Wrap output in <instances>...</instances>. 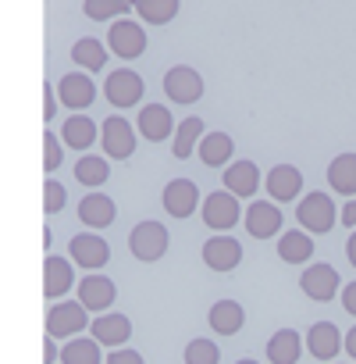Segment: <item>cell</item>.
<instances>
[{
  "mask_svg": "<svg viewBox=\"0 0 356 364\" xmlns=\"http://www.w3.org/2000/svg\"><path fill=\"white\" fill-rule=\"evenodd\" d=\"M65 364H100V343L96 339H68V346L61 350Z\"/></svg>",
  "mask_w": 356,
  "mask_h": 364,
  "instance_id": "obj_34",
  "label": "cell"
},
{
  "mask_svg": "<svg viewBox=\"0 0 356 364\" xmlns=\"http://www.w3.org/2000/svg\"><path fill=\"white\" fill-rule=\"evenodd\" d=\"M239 364H257V360H239Z\"/></svg>",
  "mask_w": 356,
  "mask_h": 364,
  "instance_id": "obj_45",
  "label": "cell"
},
{
  "mask_svg": "<svg viewBox=\"0 0 356 364\" xmlns=\"http://www.w3.org/2000/svg\"><path fill=\"white\" fill-rule=\"evenodd\" d=\"M82 11L93 22H111V18H118L125 11H135V0H86Z\"/></svg>",
  "mask_w": 356,
  "mask_h": 364,
  "instance_id": "obj_33",
  "label": "cell"
},
{
  "mask_svg": "<svg viewBox=\"0 0 356 364\" xmlns=\"http://www.w3.org/2000/svg\"><path fill=\"white\" fill-rule=\"evenodd\" d=\"M139 132H143V139H150V143H160V139H167L178 125L171 122V111L167 107H160V104H146L143 111H139Z\"/></svg>",
  "mask_w": 356,
  "mask_h": 364,
  "instance_id": "obj_18",
  "label": "cell"
},
{
  "mask_svg": "<svg viewBox=\"0 0 356 364\" xmlns=\"http://www.w3.org/2000/svg\"><path fill=\"white\" fill-rule=\"evenodd\" d=\"M299 286H303V293H306L310 300H331L342 282H338V272H335L331 264H310V268L299 275Z\"/></svg>",
  "mask_w": 356,
  "mask_h": 364,
  "instance_id": "obj_17",
  "label": "cell"
},
{
  "mask_svg": "<svg viewBox=\"0 0 356 364\" xmlns=\"http://www.w3.org/2000/svg\"><path fill=\"white\" fill-rule=\"evenodd\" d=\"M328 182L342 197H356V154H338L328 164Z\"/></svg>",
  "mask_w": 356,
  "mask_h": 364,
  "instance_id": "obj_27",
  "label": "cell"
},
{
  "mask_svg": "<svg viewBox=\"0 0 356 364\" xmlns=\"http://www.w3.org/2000/svg\"><path fill=\"white\" fill-rule=\"evenodd\" d=\"M345 336H338V328L331 325V321H313L310 325V332H306V350H310V357H317V360H331V357H338L345 346Z\"/></svg>",
  "mask_w": 356,
  "mask_h": 364,
  "instance_id": "obj_15",
  "label": "cell"
},
{
  "mask_svg": "<svg viewBox=\"0 0 356 364\" xmlns=\"http://www.w3.org/2000/svg\"><path fill=\"white\" fill-rule=\"evenodd\" d=\"M104 364H146V360H143V353H135V350L114 346V353H107V357H104Z\"/></svg>",
  "mask_w": 356,
  "mask_h": 364,
  "instance_id": "obj_38",
  "label": "cell"
},
{
  "mask_svg": "<svg viewBox=\"0 0 356 364\" xmlns=\"http://www.w3.org/2000/svg\"><path fill=\"white\" fill-rule=\"evenodd\" d=\"M93 321H89V311L75 300H61V304H54L50 311H47V336H54V339H75L82 328H89Z\"/></svg>",
  "mask_w": 356,
  "mask_h": 364,
  "instance_id": "obj_2",
  "label": "cell"
},
{
  "mask_svg": "<svg viewBox=\"0 0 356 364\" xmlns=\"http://www.w3.org/2000/svg\"><path fill=\"white\" fill-rule=\"evenodd\" d=\"M57 97L65 107L72 111H86L93 100H96V86L89 79V72H68L61 82H57Z\"/></svg>",
  "mask_w": 356,
  "mask_h": 364,
  "instance_id": "obj_11",
  "label": "cell"
},
{
  "mask_svg": "<svg viewBox=\"0 0 356 364\" xmlns=\"http://www.w3.org/2000/svg\"><path fill=\"white\" fill-rule=\"evenodd\" d=\"M296 218H299V229H306L310 236H324V232L335 229V222H338V208L331 204L328 193H306V197L299 200Z\"/></svg>",
  "mask_w": 356,
  "mask_h": 364,
  "instance_id": "obj_1",
  "label": "cell"
},
{
  "mask_svg": "<svg viewBox=\"0 0 356 364\" xmlns=\"http://www.w3.org/2000/svg\"><path fill=\"white\" fill-rule=\"evenodd\" d=\"M207 321H211V328H214L218 336H235V332L243 328V321H246V311H243V304H235V300H218V304L211 307Z\"/></svg>",
  "mask_w": 356,
  "mask_h": 364,
  "instance_id": "obj_25",
  "label": "cell"
},
{
  "mask_svg": "<svg viewBox=\"0 0 356 364\" xmlns=\"http://www.w3.org/2000/svg\"><path fill=\"white\" fill-rule=\"evenodd\" d=\"M57 100H61V97H57V90H54L50 82H43V118H47V122L54 118V111H57Z\"/></svg>",
  "mask_w": 356,
  "mask_h": 364,
  "instance_id": "obj_39",
  "label": "cell"
},
{
  "mask_svg": "<svg viewBox=\"0 0 356 364\" xmlns=\"http://www.w3.org/2000/svg\"><path fill=\"white\" fill-rule=\"evenodd\" d=\"M196 154H200V161H204L207 168H228V161H232V154H235V143H232L228 132H207Z\"/></svg>",
  "mask_w": 356,
  "mask_h": 364,
  "instance_id": "obj_23",
  "label": "cell"
},
{
  "mask_svg": "<svg viewBox=\"0 0 356 364\" xmlns=\"http://www.w3.org/2000/svg\"><path fill=\"white\" fill-rule=\"evenodd\" d=\"M72 282H75V268H72V261L50 254V257L43 261V293H47L50 300H57V296H65V293L72 289Z\"/></svg>",
  "mask_w": 356,
  "mask_h": 364,
  "instance_id": "obj_19",
  "label": "cell"
},
{
  "mask_svg": "<svg viewBox=\"0 0 356 364\" xmlns=\"http://www.w3.org/2000/svg\"><path fill=\"white\" fill-rule=\"evenodd\" d=\"M65 200H68V193H65V186H61V182H47V186H43V211L47 215H57L61 208H65Z\"/></svg>",
  "mask_w": 356,
  "mask_h": 364,
  "instance_id": "obj_37",
  "label": "cell"
},
{
  "mask_svg": "<svg viewBox=\"0 0 356 364\" xmlns=\"http://www.w3.org/2000/svg\"><path fill=\"white\" fill-rule=\"evenodd\" d=\"M338 222H342V225H349V229H356V197H349V204L342 208Z\"/></svg>",
  "mask_w": 356,
  "mask_h": 364,
  "instance_id": "obj_40",
  "label": "cell"
},
{
  "mask_svg": "<svg viewBox=\"0 0 356 364\" xmlns=\"http://www.w3.org/2000/svg\"><path fill=\"white\" fill-rule=\"evenodd\" d=\"M218 360H221V350L211 339H193L186 346V364H218Z\"/></svg>",
  "mask_w": 356,
  "mask_h": 364,
  "instance_id": "obj_35",
  "label": "cell"
},
{
  "mask_svg": "<svg viewBox=\"0 0 356 364\" xmlns=\"http://www.w3.org/2000/svg\"><path fill=\"white\" fill-rule=\"evenodd\" d=\"M243 261V243L232 240V236H214L204 243V264L214 268V272H232L239 268Z\"/></svg>",
  "mask_w": 356,
  "mask_h": 364,
  "instance_id": "obj_14",
  "label": "cell"
},
{
  "mask_svg": "<svg viewBox=\"0 0 356 364\" xmlns=\"http://www.w3.org/2000/svg\"><path fill=\"white\" fill-rule=\"evenodd\" d=\"M204 222H207V229H214V232L232 229V225L239 222V197L228 193V190L211 193V197L204 200Z\"/></svg>",
  "mask_w": 356,
  "mask_h": 364,
  "instance_id": "obj_9",
  "label": "cell"
},
{
  "mask_svg": "<svg viewBox=\"0 0 356 364\" xmlns=\"http://www.w3.org/2000/svg\"><path fill=\"white\" fill-rule=\"evenodd\" d=\"M118 300V289H114V282L107 279V275H86L82 282H79V304L86 307V311H96V314H104L111 304Z\"/></svg>",
  "mask_w": 356,
  "mask_h": 364,
  "instance_id": "obj_13",
  "label": "cell"
},
{
  "mask_svg": "<svg viewBox=\"0 0 356 364\" xmlns=\"http://www.w3.org/2000/svg\"><path fill=\"white\" fill-rule=\"evenodd\" d=\"M107 43H111V50H114L118 58L132 61V58H139V54L146 50V33H143V26H135V22H128V18H118V22L111 26V33H107Z\"/></svg>",
  "mask_w": 356,
  "mask_h": 364,
  "instance_id": "obj_8",
  "label": "cell"
},
{
  "mask_svg": "<svg viewBox=\"0 0 356 364\" xmlns=\"http://www.w3.org/2000/svg\"><path fill=\"white\" fill-rule=\"evenodd\" d=\"M278 257L285 264H306L313 257V240L306 229H292V232H282L278 240Z\"/></svg>",
  "mask_w": 356,
  "mask_h": 364,
  "instance_id": "obj_24",
  "label": "cell"
},
{
  "mask_svg": "<svg viewBox=\"0 0 356 364\" xmlns=\"http://www.w3.org/2000/svg\"><path fill=\"white\" fill-rule=\"evenodd\" d=\"M342 346H345V353H349V357L356 360V325L349 328V336H345V343H342Z\"/></svg>",
  "mask_w": 356,
  "mask_h": 364,
  "instance_id": "obj_43",
  "label": "cell"
},
{
  "mask_svg": "<svg viewBox=\"0 0 356 364\" xmlns=\"http://www.w3.org/2000/svg\"><path fill=\"white\" fill-rule=\"evenodd\" d=\"M100 143H104V154L114 157V161H128L135 154V129L125 122V118H107L104 129H100Z\"/></svg>",
  "mask_w": 356,
  "mask_h": 364,
  "instance_id": "obj_5",
  "label": "cell"
},
{
  "mask_svg": "<svg viewBox=\"0 0 356 364\" xmlns=\"http://www.w3.org/2000/svg\"><path fill=\"white\" fill-rule=\"evenodd\" d=\"M135 15L146 26H167L178 15V0H135Z\"/></svg>",
  "mask_w": 356,
  "mask_h": 364,
  "instance_id": "obj_31",
  "label": "cell"
},
{
  "mask_svg": "<svg viewBox=\"0 0 356 364\" xmlns=\"http://www.w3.org/2000/svg\"><path fill=\"white\" fill-rule=\"evenodd\" d=\"M104 97H107L114 107H135V104L143 100V79H139L135 72H128V68H118V72L107 75Z\"/></svg>",
  "mask_w": 356,
  "mask_h": 364,
  "instance_id": "obj_6",
  "label": "cell"
},
{
  "mask_svg": "<svg viewBox=\"0 0 356 364\" xmlns=\"http://www.w3.org/2000/svg\"><path fill=\"white\" fill-rule=\"evenodd\" d=\"M164 93L174 104H196L204 97V75L196 68H189V65H174L164 75Z\"/></svg>",
  "mask_w": 356,
  "mask_h": 364,
  "instance_id": "obj_4",
  "label": "cell"
},
{
  "mask_svg": "<svg viewBox=\"0 0 356 364\" xmlns=\"http://www.w3.org/2000/svg\"><path fill=\"white\" fill-rule=\"evenodd\" d=\"M128 250H132V257L143 261V264L160 261V257L167 254V229H164L160 222H139V225L132 229V236H128Z\"/></svg>",
  "mask_w": 356,
  "mask_h": 364,
  "instance_id": "obj_3",
  "label": "cell"
},
{
  "mask_svg": "<svg viewBox=\"0 0 356 364\" xmlns=\"http://www.w3.org/2000/svg\"><path fill=\"white\" fill-rule=\"evenodd\" d=\"M72 61H75L79 68H86V72H100V68L107 65V47H104L100 40H93V36H82V40L72 47Z\"/></svg>",
  "mask_w": 356,
  "mask_h": 364,
  "instance_id": "obj_30",
  "label": "cell"
},
{
  "mask_svg": "<svg viewBox=\"0 0 356 364\" xmlns=\"http://www.w3.org/2000/svg\"><path fill=\"white\" fill-rule=\"evenodd\" d=\"M342 307H345V311L356 318V282H349V286L342 289Z\"/></svg>",
  "mask_w": 356,
  "mask_h": 364,
  "instance_id": "obj_41",
  "label": "cell"
},
{
  "mask_svg": "<svg viewBox=\"0 0 356 364\" xmlns=\"http://www.w3.org/2000/svg\"><path fill=\"white\" fill-rule=\"evenodd\" d=\"M299 350H303V339H299L296 328H278L267 339V360L271 364H296L299 360Z\"/></svg>",
  "mask_w": 356,
  "mask_h": 364,
  "instance_id": "obj_26",
  "label": "cell"
},
{
  "mask_svg": "<svg viewBox=\"0 0 356 364\" xmlns=\"http://www.w3.org/2000/svg\"><path fill=\"white\" fill-rule=\"evenodd\" d=\"M68 254H72V261H75L79 268L96 272V268H104V264H107L111 247H107V240H100V236H93V232H82V236H72Z\"/></svg>",
  "mask_w": 356,
  "mask_h": 364,
  "instance_id": "obj_12",
  "label": "cell"
},
{
  "mask_svg": "<svg viewBox=\"0 0 356 364\" xmlns=\"http://www.w3.org/2000/svg\"><path fill=\"white\" fill-rule=\"evenodd\" d=\"M107 175H111V168H107V161L104 157H96V154H82L79 161H75V178L82 182V186H100V182H107Z\"/></svg>",
  "mask_w": 356,
  "mask_h": 364,
  "instance_id": "obj_32",
  "label": "cell"
},
{
  "mask_svg": "<svg viewBox=\"0 0 356 364\" xmlns=\"http://www.w3.org/2000/svg\"><path fill=\"white\" fill-rule=\"evenodd\" d=\"M43 150H47L43 168H47V171H57V168H61V161H65V139H61V136H54V132H47V136H43Z\"/></svg>",
  "mask_w": 356,
  "mask_h": 364,
  "instance_id": "obj_36",
  "label": "cell"
},
{
  "mask_svg": "<svg viewBox=\"0 0 356 364\" xmlns=\"http://www.w3.org/2000/svg\"><path fill=\"white\" fill-rule=\"evenodd\" d=\"M204 136H207V129H204V122H200V118H186V122H178V129H174V143H171V154H174L178 161H186L189 154H196V150H200Z\"/></svg>",
  "mask_w": 356,
  "mask_h": 364,
  "instance_id": "obj_28",
  "label": "cell"
},
{
  "mask_svg": "<svg viewBox=\"0 0 356 364\" xmlns=\"http://www.w3.org/2000/svg\"><path fill=\"white\" fill-rule=\"evenodd\" d=\"M345 257H349V264L356 268V229H352V236H349V243H345Z\"/></svg>",
  "mask_w": 356,
  "mask_h": 364,
  "instance_id": "obj_44",
  "label": "cell"
},
{
  "mask_svg": "<svg viewBox=\"0 0 356 364\" xmlns=\"http://www.w3.org/2000/svg\"><path fill=\"white\" fill-rule=\"evenodd\" d=\"M246 232H250L253 240H271V236H278V232H282V211H278L271 200L250 204V211H246Z\"/></svg>",
  "mask_w": 356,
  "mask_h": 364,
  "instance_id": "obj_16",
  "label": "cell"
},
{
  "mask_svg": "<svg viewBox=\"0 0 356 364\" xmlns=\"http://www.w3.org/2000/svg\"><path fill=\"white\" fill-rule=\"evenodd\" d=\"M200 204V190L193 178H171L164 186V211L171 218H189Z\"/></svg>",
  "mask_w": 356,
  "mask_h": 364,
  "instance_id": "obj_7",
  "label": "cell"
},
{
  "mask_svg": "<svg viewBox=\"0 0 356 364\" xmlns=\"http://www.w3.org/2000/svg\"><path fill=\"white\" fill-rule=\"evenodd\" d=\"M89 328L100 346H125V339L132 336V321L125 314H100Z\"/></svg>",
  "mask_w": 356,
  "mask_h": 364,
  "instance_id": "obj_22",
  "label": "cell"
},
{
  "mask_svg": "<svg viewBox=\"0 0 356 364\" xmlns=\"http://www.w3.org/2000/svg\"><path fill=\"white\" fill-rule=\"evenodd\" d=\"M43 360H47V364H54V360H61V350L54 346V336H47V343H43Z\"/></svg>",
  "mask_w": 356,
  "mask_h": 364,
  "instance_id": "obj_42",
  "label": "cell"
},
{
  "mask_svg": "<svg viewBox=\"0 0 356 364\" xmlns=\"http://www.w3.org/2000/svg\"><path fill=\"white\" fill-rule=\"evenodd\" d=\"M61 139H65L68 150H89L96 143V122L86 118V114H72L61 125Z\"/></svg>",
  "mask_w": 356,
  "mask_h": 364,
  "instance_id": "obj_29",
  "label": "cell"
},
{
  "mask_svg": "<svg viewBox=\"0 0 356 364\" xmlns=\"http://www.w3.org/2000/svg\"><path fill=\"white\" fill-rule=\"evenodd\" d=\"M264 186H267L271 200L289 204V200H296L299 190H303V171H299L296 164H274V168L267 171V178H264Z\"/></svg>",
  "mask_w": 356,
  "mask_h": 364,
  "instance_id": "obj_10",
  "label": "cell"
},
{
  "mask_svg": "<svg viewBox=\"0 0 356 364\" xmlns=\"http://www.w3.org/2000/svg\"><path fill=\"white\" fill-rule=\"evenodd\" d=\"M114 200L111 197H104V193H86L82 200H79V218H82V225H89V229H107L111 222H114Z\"/></svg>",
  "mask_w": 356,
  "mask_h": 364,
  "instance_id": "obj_21",
  "label": "cell"
},
{
  "mask_svg": "<svg viewBox=\"0 0 356 364\" xmlns=\"http://www.w3.org/2000/svg\"><path fill=\"white\" fill-rule=\"evenodd\" d=\"M260 186V168L253 161H235L225 168V190L235 197H253Z\"/></svg>",
  "mask_w": 356,
  "mask_h": 364,
  "instance_id": "obj_20",
  "label": "cell"
}]
</instances>
